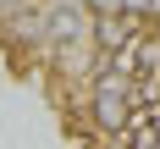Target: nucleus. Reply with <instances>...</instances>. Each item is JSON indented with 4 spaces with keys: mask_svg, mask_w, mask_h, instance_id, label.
<instances>
[{
    "mask_svg": "<svg viewBox=\"0 0 160 149\" xmlns=\"http://www.w3.org/2000/svg\"><path fill=\"white\" fill-rule=\"evenodd\" d=\"M83 116H88V132L94 138H122L132 122V77L127 72H116L111 61H99V72L88 77V88H83Z\"/></svg>",
    "mask_w": 160,
    "mask_h": 149,
    "instance_id": "1",
    "label": "nucleus"
},
{
    "mask_svg": "<svg viewBox=\"0 0 160 149\" xmlns=\"http://www.w3.org/2000/svg\"><path fill=\"white\" fill-rule=\"evenodd\" d=\"M138 28H144V22H132L127 11H122V17H88V39H94V50H99V55H116V50H127Z\"/></svg>",
    "mask_w": 160,
    "mask_h": 149,
    "instance_id": "2",
    "label": "nucleus"
},
{
    "mask_svg": "<svg viewBox=\"0 0 160 149\" xmlns=\"http://www.w3.org/2000/svg\"><path fill=\"white\" fill-rule=\"evenodd\" d=\"M28 6H33V0H0V22H11V17H22Z\"/></svg>",
    "mask_w": 160,
    "mask_h": 149,
    "instance_id": "3",
    "label": "nucleus"
}]
</instances>
